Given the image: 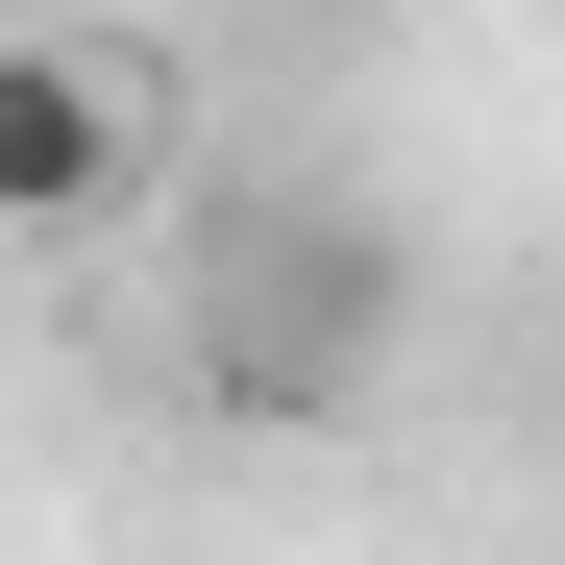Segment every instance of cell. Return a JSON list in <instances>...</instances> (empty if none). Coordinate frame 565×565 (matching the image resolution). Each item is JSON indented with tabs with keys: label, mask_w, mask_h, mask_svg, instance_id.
<instances>
[{
	"label": "cell",
	"mask_w": 565,
	"mask_h": 565,
	"mask_svg": "<svg viewBox=\"0 0 565 565\" xmlns=\"http://www.w3.org/2000/svg\"><path fill=\"white\" fill-rule=\"evenodd\" d=\"M148 50H74V25H0V246H99L148 198Z\"/></svg>",
	"instance_id": "1"
}]
</instances>
